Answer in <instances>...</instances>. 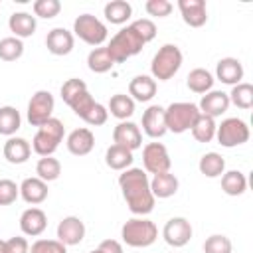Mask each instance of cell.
<instances>
[{"label":"cell","mask_w":253,"mask_h":253,"mask_svg":"<svg viewBox=\"0 0 253 253\" xmlns=\"http://www.w3.org/2000/svg\"><path fill=\"white\" fill-rule=\"evenodd\" d=\"M119 186L128 210L134 215H148L154 210L156 198L150 192V178L142 168H126L119 176Z\"/></svg>","instance_id":"cell-1"},{"label":"cell","mask_w":253,"mask_h":253,"mask_svg":"<svg viewBox=\"0 0 253 253\" xmlns=\"http://www.w3.org/2000/svg\"><path fill=\"white\" fill-rule=\"evenodd\" d=\"M121 237L128 247H150L158 239V227L146 217H130L121 227Z\"/></svg>","instance_id":"cell-2"},{"label":"cell","mask_w":253,"mask_h":253,"mask_svg":"<svg viewBox=\"0 0 253 253\" xmlns=\"http://www.w3.org/2000/svg\"><path fill=\"white\" fill-rule=\"evenodd\" d=\"M182 61H184V55L180 51L178 45L174 43H164L152 57V63H150V77L156 81H168L172 79L178 69L182 67Z\"/></svg>","instance_id":"cell-3"},{"label":"cell","mask_w":253,"mask_h":253,"mask_svg":"<svg viewBox=\"0 0 253 253\" xmlns=\"http://www.w3.org/2000/svg\"><path fill=\"white\" fill-rule=\"evenodd\" d=\"M144 45H146V43H144L142 38L132 30V26H126V28L119 30V32L111 38V42L107 43V49H109V53H111V57H113L115 63H123V61H126L128 57L140 53Z\"/></svg>","instance_id":"cell-4"},{"label":"cell","mask_w":253,"mask_h":253,"mask_svg":"<svg viewBox=\"0 0 253 253\" xmlns=\"http://www.w3.org/2000/svg\"><path fill=\"white\" fill-rule=\"evenodd\" d=\"M63 136H65L63 123L51 117L42 126H38V132L34 134V140H32V150L40 156H51L59 148V142L63 140Z\"/></svg>","instance_id":"cell-5"},{"label":"cell","mask_w":253,"mask_h":253,"mask_svg":"<svg viewBox=\"0 0 253 253\" xmlns=\"http://www.w3.org/2000/svg\"><path fill=\"white\" fill-rule=\"evenodd\" d=\"M198 117H200L198 105L188 103V101H176V103H170L164 109L166 130H170L174 134H182V132L190 130Z\"/></svg>","instance_id":"cell-6"},{"label":"cell","mask_w":253,"mask_h":253,"mask_svg":"<svg viewBox=\"0 0 253 253\" xmlns=\"http://www.w3.org/2000/svg\"><path fill=\"white\" fill-rule=\"evenodd\" d=\"M73 36H77L81 42L93 45V47H99L105 43L109 32H107V26L93 14H81L75 18L73 22Z\"/></svg>","instance_id":"cell-7"},{"label":"cell","mask_w":253,"mask_h":253,"mask_svg":"<svg viewBox=\"0 0 253 253\" xmlns=\"http://www.w3.org/2000/svg\"><path fill=\"white\" fill-rule=\"evenodd\" d=\"M249 125L243 119L237 117H227L223 119L217 128H215V138L221 146L225 148H233V146H241L249 140Z\"/></svg>","instance_id":"cell-8"},{"label":"cell","mask_w":253,"mask_h":253,"mask_svg":"<svg viewBox=\"0 0 253 253\" xmlns=\"http://www.w3.org/2000/svg\"><path fill=\"white\" fill-rule=\"evenodd\" d=\"M53 107H55V99L49 91H45V89L36 91L32 95V99L28 103V111H26L28 123L32 126H42L45 121H49L53 117Z\"/></svg>","instance_id":"cell-9"},{"label":"cell","mask_w":253,"mask_h":253,"mask_svg":"<svg viewBox=\"0 0 253 253\" xmlns=\"http://www.w3.org/2000/svg\"><path fill=\"white\" fill-rule=\"evenodd\" d=\"M142 170L148 174H160V172H170L172 160L162 142H148L142 148Z\"/></svg>","instance_id":"cell-10"},{"label":"cell","mask_w":253,"mask_h":253,"mask_svg":"<svg viewBox=\"0 0 253 253\" xmlns=\"http://www.w3.org/2000/svg\"><path fill=\"white\" fill-rule=\"evenodd\" d=\"M192 223L186 219V217H170L166 223H164V229H162V237L164 241L170 245V247H184L190 243L192 239Z\"/></svg>","instance_id":"cell-11"},{"label":"cell","mask_w":253,"mask_h":253,"mask_svg":"<svg viewBox=\"0 0 253 253\" xmlns=\"http://www.w3.org/2000/svg\"><path fill=\"white\" fill-rule=\"evenodd\" d=\"M113 144L125 146L130 152H134L136 148L142 146V132L140 126L132 121H121L115 128H113Z\"/></svg>","instance_id":"cell-12"},{"label":"cell","mask_w":253,"mask_h":253,"mask_svg":"<svg viewBox=\"0 0 253 253\" xmlns=\"http://www.w3.org/2000/svg\"><path fill=\"white\" fill-rule=\"evenodd\" d=\"M85 237V223L77 215H67L57 223V241H61L65 247L79 245Z\"/></svg>","instance_id":"cell-13"},{"label":"cell","mask_w":253,"mask_h":253,"mask_svg":"<svg viewBox=\"0 0 253 253\" xmlns=\"http://www.w3.org/2000/svg\"><path fill=\"white\" fill-rule=\"evenodd\" d=\"M45 227H47V215H45V211L42 208L34 206V208H28V210L22 211V215H20V229H22L24 235L38 237V235H42L45 231Z\"/></svg>","instance_id":"cell-14"},{"label":"cell","mask_w":253,"mask_h":253,"mask_svg":"<svg viewBox=\"0 0 253 253\" xmlns=\"http://www.w3.org/2000/svg\"><path fill=\"white\" fill-rule=\"evenodd\" d=\"M73 45H75V36L65 28H53L45 36V47L53 55H67L73 51Z\"/></svg>","instance_id":"cell-15"},{"label":"cell","mask_w":253,"mask_h":253,"mask_svg":"<svg viewBox=\"0 0 253 253\" xmlns=\"http://www.w3.org/2000/svg\"><path fill=\"white\" fill-rule=\"evenodd\" d=\"M142 132L150 138H160L168 132L166 130V119H164V107L150 105L142 113Z\"/></svg>","instance_id":"cell-16"},{"label":"cell","mask_w":253,"mask_h":253,"mask_svg":"<svg viewBox=\"0 0 253 253\" xmlns=\"http://www.w3.org/2000/svg\"><path fill=\"white\" fill-rule=\"evenodd\" d=\"M178 10L190 28H202L208 22L206 0H178Z\"/></svg>","instance_id":"cell-17"},{"label":"cell","mask_w":253,"mask_h":253,"mask_svg":"<svg viewBox=\"0 0 253 253\" xmlns=\"http://www.w3.org/2000/svg\"><path fill=\"white\" fill-rule=\"evenodd\" d=\"M229 97H227V93H223V91H208L206 95H202V99H200V103H198V109H200V113L202 115H208V117H211V119H215V117H221L227 109H229Z\"/></svg>","instance_id":"cell-18"},{"label":"cell","mask_w":253,"mask_h":253,"mask_svg":"<svg viewBox=\"0 0 253 253\" xmlns=\"http://www.w3.org/2000/svg\"><path fill=\"white\" fill-rule=\"evenodd\" d=\"M245 71H243V65L237 57H221L215 65V79L225 83V85H237L241 83Z\"/></svg>","instance_id":"cell-19"},{"label":"cell","mask_w":253,"mask_h":253,"mask_svg":"<svg viewBox=\"0 0 253 253\" xmlns=\"http://www.w3.org/2000/svg\"><path fill=\"white\" fill-rule=\"evenodd\" d=\"M65 144H67V150H69L71 154H75V156H85V154H89V152L93 150V146H95V134L91 132V128L81 126V128H75V130H71V132L67 134Z\"/></svg>","instance_id":"cell-20"},{"label":"cell","mask_w":253,"mask_h":253,"mask_svg":"<svg viewBox=\"0 0 253 253\" xmlns=\"http://www.w3.org/2000/svg\"><path fill=\"white\" fill-rule=\"evenodd\" d=\"M156 81L150 77V75H136L130 79L128 83V97L136 103H148L154 95H156Z\"/></svg>","instance_id":"cell-21"},{"label":"cell","mask_w":253,"mask_h":253,"mask_svg":"<svg viewBox=\"0 0 253 253\" xmlns=\"http://www.w3.org/2000/svg\"><path fill=\"white\" fill-rule=\"evenodd\" d=\"M47 182L40 180L38 176H32V178H26L22 180L20 184V198L26 202V204H32V206H38L42 202H45L47 198Z\"/></svg>","instance_id":"cell-22"},{"label":"cell","mask_w":253,"mask_h":253,"mask_svg":"<svg viewBox=\"0 0 253 253\" xmlns=\"http://www.w3.org/2000/svg\"><path fill=\"white\" fill-rule=\"evenodd\" d=\"M4 158L10 164H24L32 154V144L22 136H10L4 142Z\"/></svg>","instance_id":"cell-23"},{"label":"cell","mask_w":253,"mask_h":253,"mask_svg":"<svg viewBox=\"0 0 253 253\" xmlns=\"http://www.w3.org/2000/svg\"><path fill=\"white\" fill-rule=\"evenodd\" d=\"M8 28L14 34V38L24 40V38H30L36 34L38 22H36V16H32L30 12H14L8 18Z\"/></svg>","instance_id":"cell-24"},{"label":"cell","mask_w":253,"mask_h":253,"mask_svg":"<svg viewBox=\"0 0 253 253\" xmlns=\"http://www.w3.org/2000/svg\"><path fill=\"white\" fill-rule=\"evenodd\" d=\"M178 178L172 174V172H160V174H154L152 180H150V192L154 198L158 200H166V198H172L176 192H178Z\"/></svg>","instance_id":"cell-25"},{"label":"cell","mask_w":253,"mask_h":253,"mask_svg":"<svg viewBox=\"0 0 253 253\" xmlns=\"http://www.w3.org/2000/svg\"><path fill=\"white\" fill-rule=\"evenodd\" d=\"M132 160H134L132 152L128 148H125V146H119V144H111L107 148V152H105V162H107V166L111 170L123 172V170L132 166Z\"/></svg>","instance_id":"cell-26"},{"label":"cell","mask_w":253,"mask_h":253,"mask_svg":"<svg viewBox=\"0 0 253 253\" xmlns=\"http://www.w3.org/2000/svg\"><path fill=\"white\" fill-rule=\"evenodd\" d=\"M213 81H215L213 75H211L208 69H204V67L192 69V71L188 73V77H186L188 89H190L192 93H198V95H206L208 91H211Z\"/></svg>","instance_id":"cell-27"},{"label":"cell","mask_w":253,"mask_h":253,"mask_svg":"<svg viewBox=\"0 0 253 253\" xmlns=\"http://www.w3.org/2000/svg\"><path fill=\"white\" fill-rule=\"evenodd\" d=\"M103 16H105L107 22L121 26V24H125L132 16V6L126 0H111V2L105 4Z\"/></svg>","instance_id":"cell-28"},{"label":"cell","mask_w":253,"mask_h":253,"mask_svg":"<svg viewBox=\"0 0 253 253\" xmlns=\"http://www.w3.org/2000/svg\"><path fill=\"white\" fill-rule=\"evenodd\" d=\"M115 65L107 45H99V47H93L87 55V67L93 71V73H107L111 71Z\"/></svg>","instance_id":"cell-29"},{"label":"cell","mask_w":253,"mask_h":253,"mask_svg":"<svg viewBox=\"0 0 253 253\" xmlns=\"http://www.w3.org/2000/svg\"><path fill=\"white\" fill-rule=\"evenodd\" d=\"M221 190L227 196H241L247 190V176L241 170H227L221 174Z\"/></svg>","instance_id":"cell-30"},{"label":"cell","mask_w":253,"mask_h":253,"mask_svg":"<svg viewBox=\"0 0 253 253\" xmlns=\"http://www.w3.org/2000/svg\"><path fill=\"white\" fill-rule=\"evenodd\" d=\"M22 126V117L20 111L12 105H4L0 107V134L4 136H14L18 132V128Z\"/></svg>","instance_id":"cell-31"},{"label":"cell","mask_w":253,"mask_h":253,"mask_svg":"<svg viewBox=\"0 0 253 253\" xmlns=\"http://www.w3.org/2000/svg\"><path fill=\"white\" fill-rule=\"evenodd\" d=\"M107 111H109L115 119L126 121L128 117L134 115V101H132L128 95H125V93H117V95H113V97L109 99Z\"/></svg>","instance_id":"cell-32"},{"label":"cell","mask_w":253,"mask_h":253,"mask_svg":"<svg viewBox=\"0 0 253 253\" xmlns=\"http://www.w3.org/2000/svg\"><path fill=\"white\" fill-rule=\"evenodd\" d=\"M198 168L206 178H219L225 172V160L219 152H206L200 158Z\"/></svg>","instance_id":"cell-33"},{"label":"cell","mask_w":253,"mask_h":253,"mask_svg":"<svg viewBox=\"0 0 253 253\" xmlns=\"http://www.w3.org/2000/svg\"><path fill=\"white\" fill-rule=\"evenodd\" d=\"M215 128H217L215 119H211V117L200 113V117L194 121V125H192L190 130H192V136H194L198 142H211V140L215 138Z\"/></svg>","instance_id":"cell-34"},{"label":"cell","mask_w":253,"mask_h":253,"mask_svg":"<svg viewBox=\"0 0 253 253\" xmlns=\"http://www.w3.org/2000/svg\"><path fill=\"white\" fill-rule=\"evenodd\" d=\"M227 97H229V103L235 105L237 109L249 111L253 107V85L241 81L231 87V93H227Z\"/></svg>","instance_id":"cell-35"},{"label":"cell","mask_w":253,"mask_h":253,"mask_svg":"<svg viewBox=\"0 0 253 253\" xmlns=\"http://www.w3.org/2000/svg\"><path fill=\"white\" fill-rule=\"evenodd\" d=\"M36 174L43 182H53L61 174V162L53 156H42L36 164Z\"/></svg>","instance_id":"cell-36"},{"label":"cell","mask_w":253,"mask_h":253,"mask_svg":"<svg viewBox=\"0 0 253 253\" xmlns=\"http://www.w3.org/2000/svg\"><path fill=\"white\" fill-rule=\"evenodd\" d=\"M22 53H24V42L22 40H18L14 36L0 40V59L2 61H16L22 57Z\"/></svg>","instance_id":"cell-37"},{"label":"cell","mask_w":253,"mask_h":253,"mask_svg":"<svg viewBox=\"0 0 253 253\" xmlns=\"http://www.w3.org/2000/svg\"><path fill=\"white\" fill-rule=\"evenodd\" d=\"M231 239L221 233H213L204 241V253H231Z\"/></svg>","instance_id":"cell-38"},{"label":"cell","mask_w":253,"mask_h":253,"mask_svg":"<svg viewBox=\"0 0 253 253\" xmlns=\"http://www.w3.org/2000/svg\"><path fill=\"white\" fill-rule=\"evenodd\" d=\"M95 103H97V101L93 99V95L89 93V89H85V91H81L77 97H73V99H71L67 105L71 107V111H73V113H75L79 119H83V117H85V115L91 111V107H93Z\"/></svg>","instance_id":"cell-39"},{"label":"cell","mask_w":253,"mask_h":253,"mask_svg":"<svg viewBox=\"0 0 253 253\" xmlns=\"http://www.w3.org/2000/svg\"><path fill=\"white\" fill-rule=\"evenodd\" d=\"M32 8H34V16L49 20L61 12V2L59 0H36L32 4Z\"/></svg>","instance_id":"cell-40"},{"label":"cell","mask_w":253,"mask_h":253,"mask_svg":"<svg viewBox=\"0 0 253 253\" xmlns=\"http://www.w3.org/2000/svg\"><path fill=\"white\" fill-rule=\"evenodd\" d=\"M18 196H20V186L10 178H2L0 180V206L14 204Z\"/></svg>","instance_id":"cell-41"},{"label":"cell","mask_w":253,"mask_h":253,"mask_svg":"<svg viewBox=\"0 0 253 253\" xmlns=\"http://www.w3.org/2000/svg\"><path fill=\"white\" fill-rule=\"evenodd\" d=\"M30 253H67V247L57 239H38L32 243Z\"/></svg>","instance_id":"cell-42"},{"label":"cell","mask_w":253,"mask_h":253,"mask_svg":"<svg viewBox=\"0 0 253 253\" xmlns=\"http://www.w3.org/2000/svg\"><path fill=\"white\" fill-rule=\"evenodd\" d=\"M130 26H132V30L142 38V42H144V43H148V42H152V40L156 38V24H154L150 18L134 20Z\"/></svg>","instance_id":"cell-43"},{"label":"cell","mask_w":253,"mask_h":253,"mask_svg":"<svg viewBox=\"0 0 253 253\" xmlns=\"http://www.w3.org/2000/svg\"><path fill=\"white\" fill-rule=\"evenodd\" d=\"M144 10H146L148 16H154V18H166V16H170V12L174 10V4L168 2V0H146Z\"/></svg>","instance_id":"cell-44"},{"label":"cell","mask_w":253,"mask_h":253,"mask_svg":"<svg viewBox=\"0 0 253 253\" xmlns=\"http://www.w3.org/2000/svg\"><path fill=\"white\" fill-rule=\"evenodd\" d=\"M87 89V83L83 81V79H77V77H71V79H67L63 85H61V99L65 101V103H69L73 97H77L81 91H85Z\"/></svg>","instance_id":"cell-45"},{"label":"cell","mask_w":253,"mask_h":253,"mask_svg":"<svg viewBox=\"0 0 253 253\" xmlns=\"http://www.w3.org/2000/svg\"><path fill=\"white\" fill-rule=\"evenodd\" d=\"M107 119H109V111H107V107L101 105V103H95V105L91 107V111L83 117V121H85L87 125H91V126H101V125L107 123Z\"/></svg>","instance_id":"cell-46"},{"label":"cell","mask_w":253,"mask_h":253,"mask_svg":"<svg viewBox=\"0 0 253 253\" xmlns=\"http://www.w3.org/2000/svg\"><path fill=\"white\" fill-rule=\"evenodd\" d=\"M6 253H30V243L22 235H14L6 239Z\"/></svg>","instance_id":"cell-47"},{"label":"cell","mask_w":253,"mask_h":253,"mask_svg":"<svg viewBox=\"0 0 253 253\" xmlns=\"http://www.w3.org/2000/svg\"><path fill=\"white\" fill-rule=\"evenodd\" d=\"M97 249H101L103 253H123V245L117 239H103Z\"/></svg>","instance_id":"cell-48"},{"label":"cell","mask_w":253,"mask_h":253,"mask_svg":"<svg viewBox=\"0 0 253 253\" xmlns=\"http://www.w3.org/2000/svg\"><path fill=\"white\" fill-rule=\"evenodd\" d=\"M0 253H6V241L0 239Z\"/></svg>","instance_id":"cell-49"},{"label":"cell","mask_w":253,"mask_h":253,"mask_svg":"<svg viewBox=\"0 0 253 253\" xmlns=\"http://www.w3.org/2000/svg\"><path fill=\"white\" fill-rule=\"evenodd\" d=\"M89 253H103L101 249H93V251H89Z\"/></svg>","instance_id":"cell-50"}]
</instances>
